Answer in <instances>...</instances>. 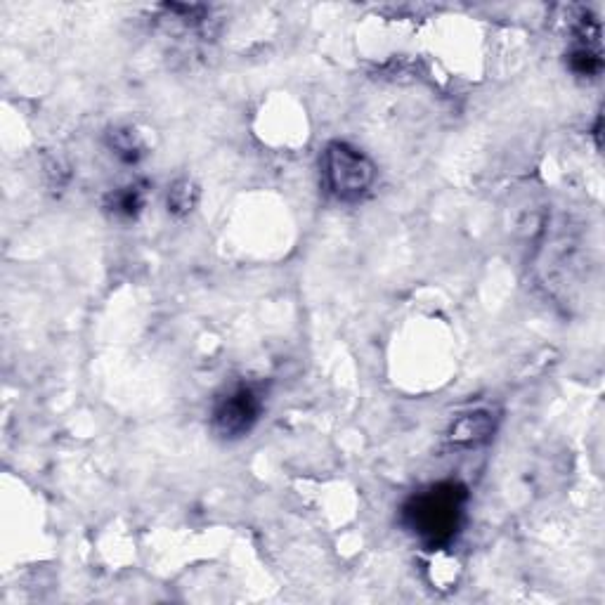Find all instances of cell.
Here are the masks:
<instances>
[{"mask_svg": "<svg viewBox=\"0 0 605 605\" xmlns=\"http://www.w3.org/2000/svg\"><path fill=\"white\" fill-rule=\"evenodd\" d=\"M468 492L459 483H438L414 494L402 509V520L428 549H442L457 537Z\"/></svg>", "mask_w": 605, "mask_h": 605, "instance_id": "6da1fadb", "label": "cell"}, {"mask_svg": "<svg viewBox=\"0 0 605 605\" xmlns=\"http://www.w3.org/2000/svg\"><path fill=\"white\" fill-rule=\"evenodd\" d=\"M324 190L341 204H357L372 192L376 182V166L362 149L348 142H331L322 154Z\"/></svg>", "mask_w": 605, "mask_h": 605, "instance_id": "7a4b0ae2", "label": "cell"}, {"mask_svg": "<svg viewBox=\"0 0 605 605\" xmlns=\"http://www.w3.org/2000/svg\"><path fill=\"white\" fill-rule=\"evenodd\" d=\"M263 412V398L256 386L239 383L220 395L211 412V428L218 438L239 440L253 431Z\"/></svg>", "mask_w": 605, "mask_h": 605, "instance_id": "3957f363", "label": "cell"}, {"mask_svg": "<svg viewBox=\"0 0 605 605\" xmlns=\"http://www.w3.org/2000/svg\"><path fill=\"white\" fill-rule=\"evenodd\" d=\"M492 433L494 414L487 412V409H478V412H468L459 416L457 421H452L450 431H447V442H450L452 447L471 450V447L485 445V442L492 438Z\"/></svg>", "mask_w": 605, "mask_h": 605, "instance_id": "277c9868", "label": "cell"}, {"mask_svg": "<svg viewBox=\"0 0 605 605\" xmlns=\"http://www.w3.org/2000/svg\"><path fill=\"white\" fill-rule=\"evenodd\" d=\"M107 147L112 149V154L123 161V164H138L142 156H145V142H142L138 130L128 126L109 130Z\"/></svg>", "mask_w": 605, "mask_h": 605, "instance_id": "5b68a950", "label": "cell"}, {"mask_svg": "<svg viewBox=\"0 0 605 605\" xmlns=\"http://www.w3.org/2000/svg\"><path fill=\"white\" fill-rule=\"evenodd\" d=\"M107 208L121 220H135L145 208V190L142 185H128L109 194Z\"/></svg>", "mask_w": 605, "mask_h": 605, "instance_id": "8992f818", "label": "cell"}, {"mask_svg": "<svg viewBox=\"0 0 605 605\" xmlns=\"http://www.w3.org/2000/svg\"><path fill=\"white\" fill-rule=\"evenodd\" d=\"M199 201V187L192 180L182 178L173 182L171 190H168V213L175 218L190 216Z\"/></svg>", "mask_w": 605, "mask_h": 605, "instance_id": "52a82bcc", "label": "cell"}, {"mask_svg": "<svg viewBox=\"0 0 605 605\" xmlns=\"http://www.w3.org/2000/svg\"><path fill=\"white\" fill-rule=\"evenodd\" d=\"M603 60H601V48L598 45H582L577 43L570 52V69L582 78H594L601 74Z\"/></svg>", "mask_w": 605, "mask_h": 605, "instance_id": "ba28073f", "label": "cell"}]
</instances>
